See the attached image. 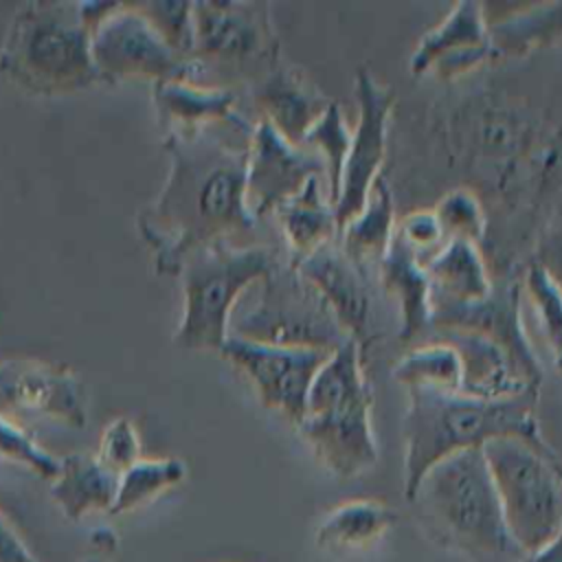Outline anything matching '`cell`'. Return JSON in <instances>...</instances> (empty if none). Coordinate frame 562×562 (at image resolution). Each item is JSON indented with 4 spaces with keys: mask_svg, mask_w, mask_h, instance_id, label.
<instances>
[{
    "mask_svg": "<svg viewBox=\"0 0 562 562\" xmlns=\"http://www.w3.org/2000/svg\"><path fill=\"white\" fill-rule=\"evenodd\" d=\"M169 171L156 200L138 213V233L154 270L178 277L193 250L248 235L259 220L246 202L248 145L228 143L213 127L167 132Z\"/></svg>",
    "mask_w": 562,
    "mask_h": 562,
    "instance_id": "1",
    "label": "cell"
},
{
    "mask_svg": "<svg viewBox=\"0 0 562 562\" xmlns=\"http://www.w3.org/2000/svg\"><path fill=\"white\" fill-rule=\"evenodd\" d=\"M538 391L507 397H472L465 393L411 389L402 422L404 498L411 503L426 472L439 461L483 448L487 441L516 437L536 448H549L540 432Z\"/></svg>",
    "mask_w": 562,
    "mask_h": 562,
    "instance_id": "2",
    "label": "cell"
},
{
    "mask_svg": "<svg viewBox=\"0 0 562 562\" xmlns=\"http://www.w3.org/2000/svg\"><path fill=\"white\" fill-rule=\"evenodd\" d=\"M428 536L468 562H525L512 540L481 448L432 465L413 501Z\"/></svg>",
    "mask_w": 562,
    "mask_h": 562,
    "instance_id": "3",
    "label": "cell"
},
{
    "mask_svg": "<svg viewBox=\"0 0 562 562\" xmlns=\"http://www.w3.org/2000/svg\"><path fill=\"white\" fill-rule=\"evenodd\" d=\"M0 75L24 92L59 97L101 83L90 55L86 2H26L0 44Z\"/></svg>",
    "mask_w": 562,
    "mask_h": 562,
    "instance_id": "4",
    "label": "cell"
},
{
    "mask_svg": "<svg viewBox=\"0 0 562 562\" xmlns=\"http://www.w3.org/2000/svg\"><path fill=\"white\" fill-rule=\"evenodd\" d=\"M371 402L362 353L349 340L331 351L314 375L296 426L321 465L340 481L356 479L378 463Z\"/></svg>",
    "mask_w": 562,
    "mask_h": 562,
    "instance_id": "5",
    "label": "cell"
},
{
    "mask_svg": "<svg viewBox=\"0 0 562 562\" xmlns=\"http://www.w3.org/2000/svg\"><path fill=\"white\" fill-rule=\"evenodd\" d=\"M281 257L263 244L222 241L184 257L182 316L173 342L182 349L220 351L231 334V316L246 288L259 283Z\"/></svg>",
    "mask_w": 562,
    "mask_h": 562,
    "instance_id": "6",
    "label": "cell"
},
{
    "mask_svg": "<svg viewBox=\"0 0 562 562\" xmlns=\"http://www.w3.org/2000/svg\"><path fill=\"white\" fill-rule=\"evenodd\" d=\"M516 547L531 555L562 529V459L549 448L505 437L481 448Z\"/></svg>",
    "mask_w": 562,
    "mask_h": 562,
    "instance_id": "7",
    "label": "cell"
},
{
    "mask_svg": "<svg viewBox=\"0 0 562 562\" xmlns=\"http://www.w3.org/2000/svg\"><path fill=\"white\" fill-rule=\"evenodd\" d=\"M231 336L327 353L351 340L325 299L290 259H279L259 281L255 303L231 318Z\"/></svg>",
    "mask_w": 562,
    "mask_h": 562,
    "instance_id": "8",
    "label": "cell"
},
{
    "mask_svg": "<svg viewBox=\"0 0 562 562\" xmlns=\"http://www.w3.org/2000/svg\"><path fill=\"white\" fill-rule=\"evenodd\" d=\"M270 4L250 0L193 2V83L226 88L224 79L270 70L277 61Z\"/></svg>",
    "mask_w": 562,
    "mask_h": 562,
    "instance_id": "9",
    "label": "cell"
},
{
    "mask_svg": "<svg viewBox=\"0 0 562 562\" xmlns=\"http://www.w3.org/2000/svg\"><path fill=\"white\" fill-rule=\"evenodd\" d=\"M90 55L101 83L130 77L193 81V66L167 46L136 2H86Z\"/></svg>",
    "mask_w": 562,
    "mask_h": 562,
    "instance_id": "10",
    "label": "cell"
},
{
    "mask_svg": "<svg viewBox=\"0 0 562 562\" xmlns=\"http://www.w3.org/2000/svg\"><path fill=\"white\" fill-rule=\"evenodd\" d=\"M217 353L250 380L268 411L279 413L294 428L303 419L312 380L329 356L318 349L266 345L231 334Z\"/></svg>",
    "mask_w": 562,
    "mask_h": 562,
    "instance_id": "11",
    "label": "cell"
},
{
    "mask_svg": "<svg viewBox=\"0 0 562 562\" xmlns=\"http://www.w3.org/2000/svg\"><path fill=\"white\" fill-rule=\"evenodd\" d=\"M353 90L358 101V125L351 132L349 151L345 158L338 195L334 200V215L340 228L353 220L380 176V167L386 151V130L393 112L391 90L373 77L369 68H358L353 77Z\"/></svg>",
    "mask_w": 562,
    "mask_h": 562,
    "instance_id": "12",
    "label": "cell"
},
{
    "mask_svg": "<svg viewBox=\"0 0 562 562\" xmlns=\"http://www.w3.org/2000/svg\"><path fill=\"white\" fill-rule=\"evenodd\" d=\"M325 176L323 158L285 140L266 119L252 125L246 160V202L255 220L272 215L310 180Z\"/></svg>",
    "mask_w": 562,
    "mask_h": 562,
    "instance_id": "13",
    "label": "cell"
},
{
    "mask_svg": "<svg viewBox=\"0 0 562 562\" xmlns=\"http://www.w3.org/2000/svg\"><path fill=\"white\" fill-rule=\"evenodd\" d=\"M290 261L325 299L340 327L362 353L375 338V303L360 266L334 241Z\"/></svg>",
    "mask_w": 562,
    "mask_h": 562,
    "instance_id": "14",
    "label": "cell"
},
{
    "mask_svg": "<svg viewBox=\"0 0 562 562\" xmlns=\"http://www.w3.org/2000/svg\"><path fill=\"white\" fill-rule=\"evenodd\" d=\"M33 411L81 428L86 406L81 384L66 364L11 358L0 362V415Z\"/></svg>",
    "mask_w": 562,
    "mask_h": 562,
    "instance_id": "15",
    "label": "cell"
},
{
    "mask_svg": "<svg viewBox=\"0 0 562 562\" xmlns=\"http://www.w3.org/2000/svg\"><path fill=\"white\" fill-rule=\"evenodd\" d=\"M494 57L485 7L472 0L457 2L450 13L426 31L411 55L415 75L432 72L441 79L468 72Z\"/></svg>",
    "mask_w": 562,
    "mask_h": 562,
    "instance_id": "16",
    "label": "cell"
},
{
    "mask_svg": "<svg viewBox=\"0 0 562 562\" xmlns=\"http://www.w3.org/2000/svg\"><path fill=\"white\" fill-rule=\"evenodd\" d=\"M430 329H459L481 334L501 345L518 364L522 375L540 389L542 367L529 345L520 321L518 290L514 285H492V292L479 301L432 310Z\"/></svg>",
    "mask_w": 562,
    "mask_h": 562,
    "instance_id": "17",
    "label": "cell"
},
{
    "mask_svg": "<svg viewBox=\"0 0 562 562\" xmlns=\"http://www.w3.org/2000/svg\"><path fill=\"white\" fill-rule=\"evenodd\" d=\"M259 119H266L285 140L301 145L307 130L323 116L331 99L301 70L274 64L252 83Z\"/></svg>",
    "mask_w": 562,
    "mask_h": 562,
    "instance_id": "18",
    "label": "cell"
},
{
    "mask_svg": "<svg viewBox=\"0 0 562 562\" xmlns=\"http://www.w3.org/2000/svg\"><path fill=\"white\" fill-rule=\"evenodd\" d=\"M439 340L452 347L461 364V391L472 397H507L525 391H538L514 358L494 340L459 329H428L419 340Z\"/></svg>",
    "mask_w": 562,
    "mask_h": 562,
    "instance_id": "19",
    "label": "cell"
},
{
    "mask_svg": "<svg viewBox=\"0 0 562 562\" xmlns=\"http://www.w3.org/2000/svg\"><path fill=\"white\" fill-rule=\"evenodd\" d=\"M151 101L165 134L198 132L215 125L252 130L237 110V92L233 88L202 86L187 79H165L151 83Z\"/></svg>",
    "mask_w": 562,
    "mask_h": 562,
    "instance_id": "20",
    "label": "cell"
},
{
    "mask_svg": "<svg viewBox=\"0 0 562 562\" xmlns=\"http://www.w3.org/2000/svg\"><path fill=\"white\" fill-rule=\"evenodd\" d=\"M380 277L386 292L397 299L402 345H417L430 329V283L419 255L397 235H393L380 259Z\"/></svg>",
    "mask_w": 562,
    "mask_h": 562,
    "instance_id": "21",
    "label": "cell"
},
{
    "mask_svg": "<svg viewBox=\"0 0 562 562\" xmlns=\"http://www.w3.org/2000/svg\"><path fill=\"white\" fill-rule=\"evenodd\" d=\"M430 283V307H454L479 301L492 292V279L479 244L448 239L424 261Z\"/></svg>",
    "mask_w": 562,
    "mask_h": 562,
    "instance_id": "22",
    "label": "cell"
},
{
    "mask_svg": "<svg viewBox=\"0 0 562 562\" xmlns=\"http://www.w3.org/2000/svg\"><path fill=\"white\" fill-rule=\"evenodd\" d=\"M59 474L50 483V496L68 520H81L94 512H112L119 474L108 470L94 454H66Z\"/></svg>",
    "mask_w": 562,
    "mask_h": 562,
    "instance_id": "23",
    "label": "cell"
},
{
    "mask_svg": "<svg viewBox=\"0 0 562 562\" xmlns=\"http://www.w3.org/2000/svg\"><path fill=\"white\" fill-rule=\"evenodd\" d=\"M272 215L290 246V259H301L334 241L338 235L334 206L329 198L323 195L321 178L310 180L296 195L279 204Z\"/></svg>",
    "mask_w": 562,
    "mask_h": 562,
    "instance_id": "24",
    "label": "cell"
},
{
    "mask_svg": "<svg viewBox=\"0 0 562 562\" xmlns=\"http://www.w3.org/2000/svg\"><path fill=\"white\" fill-rule=\"evenodd\" d=\"M397 514L371 498H356L336 505L316 527L314 542L323 551H351L364 549L380 540L393 525Z\"/></svg>",
    "mask_w": 562,
    "mask_h": 562,
    "instance_id": "25",
    "label": "cell"
},
{
    "mask_svg": "<svg viewBox=\"0 0 562 562\" xmlns=\"http://www.w3.org/2000/svg\"><path fill=\"white\" fill-rule=\"evenodd\" d=\"M395 204L391 187L382 176L373 182L362 211L349 220L338 233V246L345 255L358 266L367 257H378L386 252L393 235H395Z\"/></svg>",
    "mask_w": 562,
    "mask_h": 562,
    "instance_id": "26",
    "label": "cell"
},
{
    "mask_svg": "<svg viewBox=\"0 0 562 562\" xmlns=\"http://www.w3.org/2000/svg\"><path fill=\"white\" fill-rule=\"evenodd\" d=\"M487 24L494 57L522 55L562 35V2L527 4Z\"/></svg>",
    "mask_w": 562,
    "mask_h": 562,
    "instance_id": "27",
    "label": "cell"
},
{
    "mask_svg": "<svg viewBox=\"0 0 562 562\" xmlns=\"http://www.w3.org/2000/svg\"><path fill=\"white\" fill-rule=\"evenodd\" d=\"M391 378L411 389L461 391V364L452 347L439 340H424L413 345L391 371Z\"/></svg>",
    "mask_w": 562,
    "mask_h": 562,
    "instance_id": "28",
    "label": "cell"
},
{
    "mask_svg": "<svg viewBox=\"0 0 562 562\" xmlns=\"http://www.w3.org/2000/svg\"><path fill=\"white\" fill-rule=\"evenodd\" d=\"M187 476L182 459H138L119 474V490L110 514H127L151 503L162 492L176 487Z\"/></svg>",
    "mask_w": 562,
    "mask_h": 562,
    "instance_id": "29",
    "label": "cell"
},
{
    "mask_svg": "<svg viewBox=\"0 0 562 562\" xmlns=\"http://www.w3.org/2000/svg\"><path fill=\"white\" fill-rule=\"evenodd\" d=\"M349 143H351V132H349L345 116L340 112V105L336 101L329 103V108L323 112V116L307 130V134L301 140V147L314 149L325 162L327 195H329L331 204L338 195Z\"/></svg>",
    "mask_w": 562,
    "mask_h": 562,
    "instance_id": "30",
    "label": "cell"
},
{
    "mask_svg": "<svg viewBox=\"0 0 562 562\" xmlns=\"http://www.w3.org/2000/svg\"><path fill=\"white\" fill-rule=\"evenodd\" d=\"M443 239H468L479 244L485 233V213L479 198L468 189H452L432 209Z\"/></svg>",
    "mask_w": 562,
    "mask_h": 562,
    "instance_id": "31",
    "label": "cell"
},
{
    "mask_svg": "<svg viewBox=\"0 0 562 562\" xmlns=\"http://www.w3.org/2000/svg\"><path fill=\"white\" fill-rule=\"evenodd\" d=\"M522 283L536 310L542 336L551 351L558 356L562 351V290L536 261L527 266Z\"/></svg>",
    "mask_w": 562,
    "mask_h": 562,
    "instance_id": "32",
    "label": "cell"
},
{
    "mask_svg": "<svg viewBox=\"0 0 562 562\" xmlns=\"http://www.w3.org/2000/svg\"><path fill=\"white\" fill-rule=\"evenodd\" d=\"M136 4L154 31L167 42V46L180 57L189 59L193 46V2L154 0Z\"/></svg>",
    "mask_w": 562,
    "mask_h": 562,
    "instance_id": "33",
    "label": "cell"
},
{
    "mask_svg": "<svg viewBox=\"0 0 562 562\" xmlns=\"http://www.w3.org/2000/svg\"><path fill=\"white\" fill-rule=\"evenodd\" d=\"M0 459L20 463L44 481H55L59 474V459L46 452L31 432L0 415Z\"/></svg>",
    "mask_w": 562,
    "mask_h": 562,
    "instance_id": "34",
    "label": "cell"
},
{
    "mask_svg": "<svg viewBox=\"0 0 562 562\" xmlns=\"http://www.w3.org/2000/svg\"><path fill=\"white\" fill-rule=\"evenodd\" d=\"M114 474L125 472L140 457V437L127 417H114L101 432L99 450L94 454Z\"/></svg>",
    "mask_w": 562,
    "mask_h": 562,
    "instance_id": "35",
    "label": "cell"
},
{
    "mask_svg": "<svg viewBox=\"0 0 562 562\" xmlns=\"http://www.w3.org/2000/svg\"><path fill=\"white\" fill-rule=\"evenodd\" d=\"M395 231L419 255L422 261H426L430 255H435L446 241L432 209H419V211L408 213L406 217H402L397 222Z\"/></svg>",
    "mask_w": 562,
    "mask_h": 562,
    "instance_id": "36",
    "label": "cell"
},
{
    "mask_svg": "<svg viewBox=\"0 0 562 562\" xmlns=\"http://www.w3.org/2000/svg\"><path fill=\"white\" fill-rule=\"evenodd\" d=\"M533 261L555 281L562 290V215L551 222L538 239Z\"/></svg>",
    "mask_w": 562,
    "mask_h": 562,
    "instance_id": "37",
    "label": "cell"
},
{
    "mask_svg": "<svg viewBox=\"0 0 562 562\" xmlns=\"http://www.w3.org/2000/svg\"><path fill=\"white\" fill-rule=\"evenodd\" d=\"M0 562H37L0 514Z\"/></svg>",
    "mask_w": 562,
    "mask_h": 562,
    "instance_id": "38",
    "label": "cell"
},
{
    "mask_svg": "<svg viewBox=\"0 0 562 562\" xmlns=\"http://www.w3.org/2000/svg\"><path fill=\"white\" fill-rule=\"evenodd\" d=\"M525 562H562V529L549 544H544L540 551L527 555Z\"/></svg>",
    "mask_w": 562,
    "mask_h": 562,
    "instance_id": "39",
    "label": "cell"
},
{
    "mask_svg": "<svg viewBox=\"0 0 562 562\" xmlns=\"http://www.w3.org/2000/svg\"><path fill=\"white\" fill-rule=\"evenodd\" d=\"M555 364H558V371L562 373V351L555 356Z\"/></svg>",
    "mask_w": 562,
    "mask_h": 562,
    "instance_id": "40",
    "label": "cell"
},
{
    "mask_svg": "<svg viewBox=\"0 0 562 562\" xmlns=\"http://www.w3.org/2000/svg\"><path fill=\"white\" fill-rule=\"evenodd\" d=\"M86 562H101V560H97V558H92V560H86Z\"/></svg>",
    "mask_w": 562,
    "mask_h": 562,
    "instance_id": "41",
    "label": "cell"
}]
</instances>
